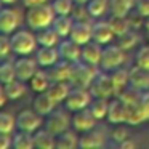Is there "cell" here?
<instances>
[{
	"label": "cell",
	"mask_w": 149,
	"mask_h": 149,
	"mask_svg": "<svg viewBox=\"0 0 149 149\" xmlns=\"http://www.w3.org/2000/svg\"><path fill=\"white\" fill-rule=\"evenodd\" d=\"M141 106H143L144 114H146V117H148V120H149V90L141 91Z\"/></svg>",
	"instance_id": "44"
},
{
	"label": "cell",
	"mask_w": 149,
	"mask_h": 149,
	"mask_svg": "<svg viewBox=\"0 0 149 149\" xmlns=\"http://www.w3.org/2000/svg\"><path fill=\"white\" fill-rule=\"evenodd\" d=\"M15 79H16L15 63L3 59V61H2V66H0V82H2V84H10Z\"/></svg>",
	"instance_id": "35"
},
{
	"label": "cell",
	"mask_w": 149,
	"mask_h": 149,
	"mask_svg": "<svg viewBox=\"0 0 149 149\" xmlns=\"http://www.w3.org/2000/svg\"><path fill=\"white\" fill-rule=\"evenodd\" d=\"M71 85H72L71 82H64V80L63 82H52V85L47 90V93L55 100L56 104H61V103H64L66 98L71 93V90H72Z\"/></svg>",
	"instance_id": "23"
},
{
	"label": "cell",
	"mask_w": 149,
	"mask_h": 149,
	"mask_svg": "<svg viewBox=\"0 0 149 149\" xmlns=\"http://www.w3.org/2000/svg\"><path fill=\"white\" fill-rule=\"evenodd\" d=\"M91 100H93V95L90 93L88 88L72 87V90H71V93H69V96L66 98L64 104H66V107H68L69 111L77 112V111L85 109V107L90 106Z\"/></svg>",
	"instance_id": "5"
},
{
	"label": "cell",
	"mask_w": 149,
	"mask_h": 149,
	"mask_svg": "<svg viewBox=\"0 0 149 149\" xmlns=\"http://www.w3.org/2000/svg\"><path fill=\"white\" fill-rule=\"evenodd\" d=\"M111 138H112L116 143H119V144H120V143H122L123 139L128 138V132H127L125 127L119 125V127H116V128L112 130V133H111Z\"/></svg>",
	"instance_id": "41"
},
{
	"label": "cell",
	"mask_w": 149,
	"mask_h": 149,
	"mask_svg": "<svg viewBox=\"0 0 149 149\" xmlns=\"http://www.w3.org/2000/svg\"><path fill=\"white\" fill-rule=\"evenodd\" d=\"M50 0H23V3L26 8L29 7H36V5H43V3H48Z\"/></svg>",
	"instance_id": "45"
},
{
	"label": "cell",
	"mask_w": 149,
	"mask_h": 149,
	"mask_svg": "<svg viewBox=\"0 0 149 149\" xmlns=\"http://www.w3.org/2000/svg\"><path fill=\"white\" fill-rule=\"evenodd\" d=\"M58 52H59V58L68 63H72V64L82 59V45H79L77 42H74L69 37L59 40Z\"/></svg>",
	"instance_id": "8"
},
{
	"label": "cell",
	"mask_w": 149,
	"mask_h": 149,
	"mask_svg": "<svg viewBox=\"0 0 149 149\" xmlns=\"http://www.w3.org/2000/svg\"><path fill=\"white\" fill-rule=\"evenodd\" d=\"M31 88H32L36 93H42V91H47L52 85V77H50L48 72L42 71V69H37V72L32 75V79L29 80Z\"/></svg>",
	"instance_id": "26"
},
{
	"label": "cell",
	"mask_w": 149,
	"mask_h": 149,
	"mask_svg": "<svg viewBox=\"0 0 149 149\" xmlns=\"http://www.w3.org/2000/svg\"><path fill=\"white\" fill-rule=\"evenodd\" d=\"M136 13L138 16L148 18L149 16V0H136Z\"/></svg>",
	"instance_id": "42"
},
{
	"label": "cell",
	"mask_w": 149,
	"mask_h": 149,
	"mask_svg": "<svg viewBox=\"0 0 149 149\" xmlns=\"http://www.w3.org/2000/svg\"><path fill=\"white\" fill-rule=\"evenodd\" d=\"M71 125L72 120L69 119V116L64 111H53L45 122V128L50 130L53 135H59V133L66 132V130H69Z\"/></svg>",
	"instance_id": "11"
},
{
	"label": "cell",
	"mask_w": 149,
	"mask_h": 149,
	"mask_svg": "<svg viewBox=\"0 0 149 149\" xmlns=\"http://www.w3.org/2000/svg\"><path fill=\"white\" fill-rule=\"evenodd\" d=\"M106 144V136L96 130L95 127L93 130H88L84 135L80 136V143H79V148L82 149H95V148H101V146Z\"/></svg>",
	"instance_id": "19"
},
{
	"label": "cell",
	"mask_w": 149,
	"mask_h": 149,
	"mask_svg": "<svg viewBox=\"0 0 149 149\" xmlns=\"http://www.w3.org/2000/svg\"><path fill=\"white\" fill-rule=\"evenodd\" d=\"M56 18V13L53 10L52 3H43V5H36L29 7L26 11V24L32 31H40L50 27Z\"/></svg>",
	"instance_id": "1"
},
{
	"label": "cell",
	"mask_w": 149,
	"mask_h": 149,
	"mask_svg": "<svg viewBox=\"0 0 149 149\" xmlns=\"http://www.w3.org/2000/svg\"><path fill=\"white\" fill-rule=\"evenodd\" d=\"M138 42H139L138 32H136L135 29H130V31H127V32L117 36V42H116V43H117V45H119L122 50L128 52V50L135 48V47L138 45Z\"/></svg>",
	"instance_id": "30"
},
{
	"label": "cell",
	"mask_w": 149,
	"mask_h": 149,
	"mask_svg": "<svg viewBox=\"0 0 149 149\" xmlns=\"http://www.w3.org/2000/svg\"><path fill=\"white\" fill-rule=\"evenodd\" d=\"M130 88L136 91L149 90V71L143 69L139 66L130 69Z\"/></svg>",
	"instance_id": "15"
},
{
	"label": "cell",
	"mask_w": 149,
	"mask_h": 149,
	"mask_svg": "<svg viewBox=\"0 0 149 149\" xmlns=\"http://www.w3.org/2000/svg\"><path fill=\"white\" fill-rule=\"evenodd\" d=\"M21 24V15L15 8H2L0 11V32L11 36Z\"/></svg>",
	"instance_id": "9"
},
{
	"label": "cell",
	"mask_w": 149,
	"mask_h": 149,
	"mask_svg": "<svg viewBox=\"0 0 149 149\" xmlns=\"http://www.w3.org/2000/svg\"><path fill=\"white\" fill-rule=\"evenodd\" d=\"M135 7L136 0H111L109 2V10L112 16H128Z\"/></svg>",
	"instance_id": "27"
},
{
	"label": "cell",
	"mask_w": 149,
	"mask_h": 149,
	"mask_svg": "<svg viewBox=\"0 0 149 149\" xmlns=\"http://www.w3.org/2000/svg\"><path fill=\"white\" fill-rule=\"evenodd\" d=\"M79 143H80V138L75 135V132H71V130L56 135V149H72L77 148Z\"/></svg>",
	"instance_id": "29"
},
{
	"label": "cell",
	"mask_w": 149,
	"mask_h": 149,
	"mask_svg": "<svg viewBox=\"0 0 149 149\" xmlns=\"http://www.w3.org/2000/svg\"><path fill=\"white\" fill-rule=\"evenodd\" d=\"M37 59L27 58V56H23V58L16 59L15 61V68H16V79L23 82H29L32 79V75L37 72Z\"/></svg>",
	"instance_id": "13"
},
{
	"label": "cell",
	"mask_w": 149,
	"mask_h": 149,
	"mask_svg": "<svg viewBox=\"0 0 149 149\" xmlns=\"http://www.w3.org/2000/svg\"><path fill=\"white\" fill-rule=\"evenodd\" d=\"M90 93L93 95V98H111V96H116L114 93V85L112 80H111V75L107 74H100L95 77V80L91 82L90 85Z\"/></svg>",
	"instance_id": "7"
},
{
	"label": "cell",
	"mask_w": 149,
	"mask_h": 149,
	"mask_svg": "<svg viewBox=\"0 0 149 149\" xmlns=\"http://www.w3.org/2000/svg\"><path fill=\"white\" fill-rule=\"evenodd\" d=\"M56 106H58V104L55 103V100H53L47 91L39 93L36 96V100H34V103H32V109L36 111V112H39L42 117H48L50 114L55 111Z\"/></svg>",
	"instance_id": "18"
},
{
	"label": "cell",
	"mask_w": 149,
	"mask_h": 149,
	"mask_svg": "<svg viewBox=\"0 0 149 149\" xmlns=\"http://www.w3.org/2000/svg\"><path fill=\"white\" fill-rule=\"evenodd\" d=\"M13 148L15 149H32V148H36V146H34L32 133L21 132L19 130V132L13 136Z\"/></svg>",
	"instance_id": "34"
},
{
	"label": "cell",
	"mask_w": 149,
	"mask_h": 149,
	"mask_svg": "<svg viewBox=\"0 0 149 149\" xmlns=\"http://www.w3.org/2000/svg\"><path fill=\"white\" fill-rule=\"evenodd\" d=\"M11 52H13V48H11L10 36L8 34H2V37H0V56H2V59H7Z\"/></svg>",
	"instance_id": "40"
},
{
	"label": "cell",
	"mask_w": 149,
	"mask_h": 149,
	"mask_svg": "<svg viewBox=\"0 0 149 149\" xmlns=\"http://www.w3.org/2000/svg\"><path fill=\"white\" fill-rule=\"evenodd\" d=\"M106 119L111 123H123L127 120V107L120 96H114V100L109 101V111Z\"/></svg>",
	"instance_id": "17"
},
{
	"label": "cell",
	"mask_w": 149,
	"mask_h": 149,
	"mask_svg": "<svg viewBox=\"0 0 149 149\" xmlns=\"http://www.w3.org/2000/svg\"><path fill=\"white\" fill-rule=\"evenodd\" d=\"M43 125L42 116L36 112L34 109H24L16 116V128L21 132L36 133L40 127Z\"/></svg>",
	"instance_id": "6"
},
{
	"label": "cell",
	"mask_w": 149,
	"mask_h": 149,
	"mask_svg": "<svg viewBox=\"0 0 149 149\" xmlns=\"http://www.w3.org/2000/svg\"><path fill=\"white\" fill-rule=\"evenodd\" d=\"M103 45H100L98 42L91 40V42L82 45V61L88 63L91 66H98L101 64V56H103Z\"/></svg>",
	"instance_id": "16"
},
{
	"label": "cell",
	"mask_w": 149,
	"mask_h": 149,
	"mask_svg": "<svg viewBox=\"0 0 149 149\" xmlns=\"http://www.w3.org/2000/svg\"><path fill=\"white\" fill-rule=\"evenodd\" d=\"M135 63H136V66L149 71V45H144L143 48H139V52L136 53Z\"/></svg>",
	"instance_id": "39"
},
{
	"label": "cell",
	"mask_w": 149,
	"mask_h": 149,
	"mask_svg": "<svg viewBox=\"0 0 149 149\" xmlns=\"http://www.w3.org/2000/svg\"><path fill=\"white\" fill-rule=\"evenodd\" d=\"M72 26H74V18L71 15H56L55 21L52 24V27L58 32L61 39H68L72 31Z\"/></svg>",
	"instance_id": "24"
},
{
	"label": "cell",
	"mask_w": 149,
	"mask_h": 149,
	"mask_svg": "<svg viewBox=\"0 0 149 149\" xmlns=\"http://www.w3.org/2000/svg\"><path fill=\"white\" fill-rule=\"evenodd\" d=\"M125 63V50H122L117 43L114 45H106L103 48V56H101V64L100 68L103 71H114L120 68Z\"/></svg>",
	"instance_id": "4"
},
{
	"label": "cell",
	"mask_w": 149,
	"mask_h": 149,
	"mask_svg": "<svg viewBox=\"0 0 149 149\" xmlns=\"http://www.w3.org/2000/svg\"><path fill=\"white\" fill-rule=\"evenodd\" d=\"M144 29H146V32L149 34V16L146 18V21H144Z\"/></svg>",
	"instance_id": "48"
},
{
	"label": "cell",
	"mask_w": 149,
	"mask_h": 149,
	"mask_svg": "<svg viewBox=\"0 0 149 149\" xmlns=\"http://www.w3.org/2000/svg\"><path fill=\"white\" fill-rule=\"evenodd\" d=\"M34 146L39 149H55L56 148V135H53L50 130H37L32 133Z\"/></svg>",
	"instance_id": "25"
},
{
	"label": "cell",
	"mask_w": 149,
	"mask_h": 149,
	"mask_svg": "<svg viewBox=\"0 0 149 149\" xmlns=\"http://www.w3.org/2000/svg\"><path fill=\"white\" fill-rule=\"evenodd\" d=\"M109 23H111V26H112L114 32H116V37L132 29V23L128 21L127 16H112L109 19Z\"/></svg>",
	"instance_id": "36"
},
{
	"label": "cell",
	"mask_w": 149,
	"mask_h": 149,
	"mask_svg": "<svg viewBox=\"0 0 149 149\" xmlns=\"http://www.w3.org/2000/svg\"><path fill=\"white\" fill-rule=\"evenodd\" d=\"M111 80H112V85H114L116 96H120L130 87V71L122 69V68L114 69L112 74H111Z\"/></svg>",
	"instance_id": "21"
},
{
	"label": "cell",
	"mask_w": 149,
	"mask_h": 149,
	"mask_svg": "<svg viewBox=\"0 0 149 149\" xmlns=\"http://www.w3.org/2000/svg\"><path fill=\"white\" fill-rule=\"evenodd\" d=\"M15 2H16V0H2V3L3 5H13Z\"/></svg>",
	"instance_id": "49"
},
{
	"label": "cell",
	"mask_w": 149,
	"mask_h": 149,
	"mask_svg": "<svg viewBox=\"0 0 149 149\" xmlns=\"http://www.w3.org/2000/svg\"><path fill=\"white\" fill-rule=\"evenodd\" d=\"M69 39L77 42L79 45H85V43L93 40V24H90L85 19H75L72 31L69 34Z\"/></svg>",
	"instance_id": "10"
},
{
	"label": "cell",
	"mask_w": 149,
	"mask_h": 149,
	"mask_svg": "<svg viewBox=\"0 0 149 149\" xmlns=\"http://www.w3.org/2000/svg\"><path fill=\"white\" fill-rule=\"evenodd\" d=\"M96 117L91 114V111L88 107L85 109H80L77 112H74V117H72V127H74L75 132H88V130H93L96 127Z\"/></svg>",
	"instance_id": "12"
},
{
	"label": "cell",
	"mask_w": 149,
	"mask_h": 149,
	"mask_svg": "<svg viewBox=\"0 0 149 149\" xmlns=\"http://www.w3.org/2000/svg\"><path fill=\"white\" fill-rule=\"evenodd\" d=\"M88 109L91 111V114H93L98 120L106 119L107 111H109V101H107V98H93L90 106H88Z\"/></svg>",
	"instance_id": "32"
},
{
	"label": "cell",
	"mask_w": 149,
	"mask_h": 149,
	"mask_svg": "<svg viewBox=\"0 0 149 149\" xmlns=\"http://www.w3.org/2000/svg\"><path fill=\"white\" fill-rule=\"evenodd\" d=\"M74 2H75L77 5H87V2H88V0H74Z\"/></svg>",
	"instance_id": "50"
},
{
	"label": "cell",
	"mask_w": 149,
	"mask_h": 149,
	"mask_svg": "<svg viewBox=\"0 0 149 149\" xmlns=\"http://www.w3.org/2000/svg\"><path fill=\"white\" fill-rule=\"evenodd\" d=\"M71 72H72V63H68L64 59H59L56 64H53L50 68V77L52 82H69L71 79Z\"/></svg>",
	"instance_id": "22"
},
{
	"label": "cell",
	"mask_w": 149,
	"mask_h": 149,
	"mask_svg": "<svg viewBox=\"0 0 149 149\" xmlns=\"http://www.w3.org/2000/svg\"><path fill=\"white\" fill-rule=\"evenodd\" d=\"M111 0H88L87 2V13L91 18H101L109 10Z\"/></svg>",
	"instance_id": "33"
},
{
	"label": "cell",
	"mask_w": 149,
	"mask_h": 149,
	"mask_svg": "<svg viewBox=\"0 0 149 149\" xmlns=\"http://www.w3.org/2000/svg\"><path fill=\"white\" fill-rule=\"evenodd\" d=\"M59 40H61V37L52 26L37 31V42L40 47H58Z\"/></svg>",
	"instance_id": "28"
},
{
	"label": "cell",
	"mask_w": 149,
	"mask_h": 149,
	"mask_svg": "<svg viewBox=\"0 0 149 149\" xmlns=\"http://www.w3.org/2000/svg\"><path fill=\"white\" fill-rule=\"evenodd\" d=\"M114 37H116V32L109 21H96L93 24V40L100 45H109Z\"/></svg>",
	"instance_id": "14"
},
{
	"label": "cell",
	"mask_w": 149,
	"mask_h": 149,
	"mask_svg": "<svg viewBox=\"0 0 149 149\" xmlns=\"http://www.w3.org/2000/svg\"><path fill=\"white\" fill-rule=\"evenodd\" d=\"M74 0H52V7L56 15H71L74 11Z\"/></svg>",
	"instance_id": "38"
},
{
	"label": "cell",
	"mask_w": 149,
	"mask_h": 149,
	"mask_svg": "<svg viewBox=\"0 0 149 149\" xmlns=\"http://www.w3.org/2000/svg\"><path fill=\"white\" fill-rule=\"evenodd\" d=\"M11 39V48L13 53L19 56H29L31 53H34L37 50V36H34L31 31L27 29H19L16 32H13L10 36Z\"/></svg>",
	"instance_id": "2"
},
{
	"label": "cell",
	"mask_w": 149,
	"mask_h": 149,
	"mask_svg": "<svg viewBox=\"0 0 149 149\" xmlns=\"http://www.w3.org/2000/svg\"><path fill=\"white\" fill-rule=\"evenodd\" d=\"M100 74L98 72V66H91L85 61H77L72 64V72H71V82L74 87H84V88H90L91 82L95 80V77Z\"/></svg>",
	"instance_id": "3"
},
{
	"label": "cell",
	"mask_w": 149,
	"mask_h": 149,
	"mask_svg": "<svg viewBox=\"0 0 149 149\" xmlns=\"http://www.w3.org/2000/svg\"><path fill=\"white\" fill-rule=\"evenodd\" d=\"M10 146H13V138L10 133H0V148L8 149Z\"/></svg>",
	"instance_id": "43"
},
{
	"label": "cell",
	"mask_w": 149,
	"mask_h": 149,
	"mask_svg": "<svg viewBox=\"0 0 149 149\" xmlns=\"http://www.w3.org/2000/svg\"><path fill=\"white\" fill-rule=\"evenodd\" d=\"M16 128V117L11 116L10 112L0 114V133H13Z\"/></svg>",
	"instance_id": "37"
},
{
	"label": "cell",
	"mask_w": 149,
	"mask_h": 149,
	"mask_svg": "<svg viewBox=\"0 0 149 149\" xmlns=\"http://www.w3.org/2000/svg\"><path fill=\"white\" fill-rule=\"evenodd\" d=\"M24 84H26V82L19 80V79H15L10 84H2V87H3L8 100L13 101V100H19V98L26 93V85Z\"/></svg>",
	"instance_id": "31"
},
{
	"label": "cell",
	"mask_w": 149,
	"mask_h": 149,
	"mask_svg": "<svg viewBox=\"0 0 149 149\" xmlns=\"http://www.w3.org/2000/svg\"><path fill=\"white\" fill-rule=\"evenodd\" d=\"M119 146H120L122 149H133V148H135V141H132L130 138H127V139H123V141L120 143Z\"/></svg>",
	"instance_id": "46"
},
{
	"label": "cell",
	"mask_w": 149,
	"mask_h": 149,
	"mask_svg": "<svg viewBox=\"0 0 149 149\" xmlns=\"http://www.w3.org/2000/svg\"><path fill=\"white\" fill-rule=\"evenodd\" d=\"M7 100H8V96H7V93H5L3 87H0V106H5Z\"/></svg>",
	"instance_id": "47"
},
{
	"label": "cell",
	"mask_w": 149,
	"mask_h": 149,
	"mask_svg": "<svg viewBox=\"0 0 149 149\" xmlns=\"http://www.w3.org/2000/svg\"><path fill=\"white\" fill-rule=\"evenodd\" d=\"M37 63L40 68H52L53 64L59 61V52L58 47H40L37 50V56H36Z\"/></svg>",
	"instance_id": "20"
}]
</instances>
